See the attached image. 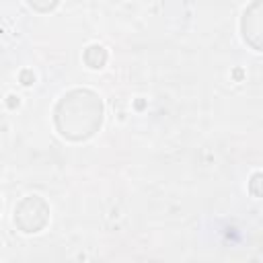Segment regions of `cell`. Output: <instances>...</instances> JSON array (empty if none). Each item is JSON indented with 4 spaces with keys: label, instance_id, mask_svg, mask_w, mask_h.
I'll return each instance as SVG.
<instances>
[{
    "label": "cell",
    "instance_id": "1",
    "mask_svg": "<svg viewBox=\"0 0 263 263\" xmlns=\"http://www.w3.org/2000/svg\"><path fill=\"white\" fill-rule=\"evenodd\" d=\"M37 214H49V210L39 195H29L14 210V222L23 228V232H31V218H33V228L35 232H39L45 226L47 216H37Z\"/></svg>",
    "mask_w": 263,
    "mask_h": 263
}]
</instances>
